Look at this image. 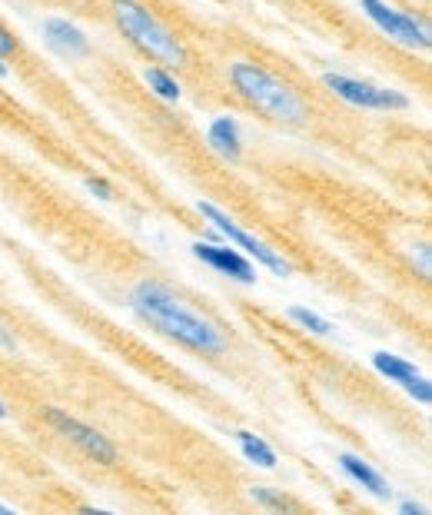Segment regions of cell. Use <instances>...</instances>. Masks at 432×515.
Returning <instances> with one entry per match:
<instances>
[{
  "label": "cell",
  "instance_id": "9c48e42d",
  "mask_svg": "<svg viewBox=\"0 0 432 515\" xmlns=\"http://www.w3.org/2000/svg\"><path fill=\"white\" fill-rule=\"evenodd\" d=\"M44 37L50 50H57L60 57H87L90 54V40L80 27H74L64 17H47L44 20Z\"/></svg>",
  "mask_w": 432,
  "mask_h": 515
},
{
  "label": "cell",
  "instance_id": "5bb4252c",
  "mask_svg": "<svg viewBox=\"0 0 432 515\" xmlns=\"http://www.w3.org/2000/svg\"><path fill=\"white\" fill-rule=\"evenodd\" d=\"M143 80H147V87H150L157 97H163V100H180V84H177V80H173L163 67L143 70Z\"/></svg>",
  "mask_w": 432,
  "mask_h": 515
},
{
  "label": "cell",
  "instance_id": "9a60e30c",
  "mask_svg": "<svg viewBox=\"0 0 432 515\" xmlns=\"http://www.w3.org/2000/svg\"><path fill=\"white\" fill-rule=\"evenodd\" d=\"M290 319H296V323H300L303 329H310V333H316V336H329V323H326L323 316H316L313 309L293 306L290 309Z\"/></svg>",
  "mask_w": 432,
  "mask_h": 515
},
{
  "label": "cell",
  "instance_id": "7402d4cb",
  "mask_svg": "<svg viewBox=\"0 0 432 515\" xmlns=\"http://www.w3.org/2000/svg\"><path fill=\"white\" fill-rule=\"evenodd\" d=\"M10 74V67L4 64V57H0V77H7Z\"/></svg>",
  "mask_w": 432,
  "mask_h": 515
},
{
  "label": "cell",
  "instance_id": "277c9868",
  "mask_svg": "<svg viewBox=\"0 0 432 515\" xmlns=\"http://www.w3.org/2000/svg\"><path fill=\"white\" fill-rule=\"evenodd\" d=\"M197 210H200L203 216H207V220L226 236V240H230V243L236 246V250L250 253L256 263H263L266 270L276 273V276H290V263H286L276 250H270V246H266L263 240H256V236H250L246 230H240V223H233L230 213H223L220 206H213V203H200Z\"/></svg>",
  "mask_w": 432,
  "mask_h": 515
},
{
  "label": "cell",
  "instance_id": "3957f363",
  "mask_svg": "<svg viewBox=\"0 0 432 515\" xmlns=\"http://www.w3.org/2000/svg\"><path fill=\"white\" fill-rule=\"evenodd\" d=\"M113 20H117L120 34L140 50L143 57H150L160 67H183L187 64V50L147 7L137 0H113Z\"/></svg>",
  "mask_w": 432,
  "mask_h": 515
},
{
  "label": "cell",
  "instance_id": "30bf717a",
  "mask_svg": "<svg viewBox=\"0 0 432 515\" xmlns=\"http://www.w3.org/2000/svg\"><path fill=\"white\" fill-rule=\"evenodd\" d=\"M210 147L223 160H240V127H236L233 117H220L210 123Z\"/></svg>",
  "mask_w": 432,
  "mask_h": 515
},
{
  "label": "cell",
  "instance_id": "7c38bea8",
  "mask_svg": "<svg viewBox=\"0 0 432 515\" xmlns=\"http://www.w3.org/2000/svg\"><path fill=\"white\" fill-rule=\"evenodd\" d=\"M373 366L379 369L383 376H389L393 383H413V379L419 376V369L413 363H406V359L399 356H389V353H373Z\"/></svg>",
  "mask_w": 432,
  "mask_h": 515
},
{
  "label": "cell",
  "instance_id": "8992f818",
  "mask_svg": "<svg viewBox=\"0 0 432 515\" xmlns=\"http://www.w3.org/2000/svg\"><path fill=\"white\" fill-rule=\"evenodd\" d=\"M323 84L333 90L339 100L353 103V107H363V110H406L409 107V97L396 94V90H383L376 84H366V80H356V77L326 74Z\"/></svg>",
  "mask_w": 432,
  "mask_h": 515
},
{
  "label": "cell",
  "instance_id": "5b68a950",
  "mask_svg": "<svg viewBox=\"0 0 432 515\" xmlns=\"http://www.w3.org/2000/svg\"><path fill=\"white\" fill-rule=\"evenodd\" d=\"M359 7H363V14L373 20V24L389 34L393 40H399L403 47H413V50H429V30L426 24H419L416 17L403 14V10L389 7L386 0H359Z\"/></svg>",
  "mask_w": 432,
  "mask_h": 515
},
{
  "label": "cell",
  "instance_id": "cb8c5ba5",
  "mask_svg": "<svg viewBox=\"0 0 432 515\" xmlns=\"http://www.w3.org/2000/svg\"><path fill=\"white\" fill-rule=\"evenodd\" d=\"M0 512H7V506H0Z\"/></svg>",
  "mask_w": 432,
  "mask_h": 515
},
{
  "label": "cell",
  "instance_id": "e0dca14e",
  "mask_svg": "<svg viewBox=\"0 0 432 515\" xmlns=\"http://www.w3.org/2000/svg\"><path fill=\"white\" fill-rule=\"evenodd\" d=\"M406 393L413 396L416 403H423V406L432 403V386H429V379H423V376H416L413 383H406Z\"/></svg>",
  "mask_w": 432,
  "mask_h": 515
},
{
  "label": "cell",
  "instance_id": "4fadbf2b",
  "mask_svg": "<svg viewBox=\"0 0 432 515\" xmlns=\"http://www.w3.org/2000/svg\"><path fill=\"white\" fill-rule=\"evenodd\" d=\"M236 439H240L243 456L250 459V462H256V466H263V469H273L276 466V452L266 446L260 436H253V432H236Z\"/></svg>",
  "mask_w": 432,
  "mask_h": 515
},
{
  "label": "cell",
  "instance_id": "8fae6325",
  "mask_svg": "<svg viewBox=\"0 0 432 515\" xmlns=\"http://www.w3.org/2000/svg\"><path fill=\"white\" fill-rule=\"evenodd\" d=\"M339 466H343V469H346V476H353V479L359 482V486L366 489V492H373L376 499H389V486H386V479L379 476V472H376L373 466H366V462L359 459V456H349V452H346V456H339Z\"/></svg>",
  "mask_w": 432,
  "mask_h": 515
},
{
  "label": "cell",
  "instance_id": "2e32d148",
  "mask_svg": "<svg viewBox=\"0 0 432 515\" xmlns=\"http://www.w3.org/2000/svg\"><path fill=\"white\" fill-rule=\"evenodd\" d=\"M250 496L260 502V506H266V509H293V502H286L283 496H276V492H270L266 486H256Z\"/></svg>",
  "mask_w": 432,
  "mask_h": 515
},
{
  "label": "cell",
  "instance_id": "ffe728a7",
  "mask_svg": "<svg viewBox=\"0 0 432 515\" xmlns=\"http://www.w3.org/2000/svg\"><path fill=\"white\" fill-rule=\"evenodd\" d=\"M0 349H17V339L7 333L4 323H0Z\"/></svg>",
  "mask_w": 432,
  "mask_h": 515
},
{
  "label": "cell",
  "instance_id": "d6986e66",
  "mask_svg": "<svg viewBox=\"0 0 432 515\" xmlns=\"http://www.w3.org/2000/svg\"><path fill=\"white\" fill-rule=\"evenodd\" d=\"M87 187H90V190H94V193H97V197H104V200H110V197H113V193H110V187H107V183H104V180H87Z\"/></svg>",
  "mask_w": 432,
  "mask_h": 515
},
{
  "label": "cell",
  "instance_id": "7a4b0ae2",
  "mask_svg": "<svg viewBox=\"0 0 432 515\" xmlns=\"http://www.w3.org/2000/svg\"><path fill=\"white\" fill-rule=\"evenodd\" d=\"M230 80L236 94L250 103V107L260 110L263 117L286 123V127H303V123L310 120V110H306L303 97L296 94L290 84H283L280 77H273L270 70L256 64H233Z\"/></svg>",
  "mask_w": 432,
  "mask_h": 515
},
{
  "label": "cell",
  "instance_id": "ba28073f",
  "mask_svg": "<svg viewBox=\"0 0 432 515\" xmlns=\"http://www.w3.org/2000/svg\"><path fill=\"white\" fill-rule=\"evenodd\" d=\"M193 256H197V260H203L207 266H213V270H220L226 276H233V280H240V283H253L256 280L253 263L246 260V256L236 253V250H226V246L197 243V246H193Z\"/></svg>",
  "mask_w": 432,
  "mask_h": 515
},
{
  "label": "cell",
  "instance_id": "44dd1931",
  "mask_svg": "<svg viewBox=\"0 0 432 515\" xmlns=\"http://www.w3.org/2000/svg\"><path fill=\"white\" fill-rule=\"evenodd\" d=\"M403 515H423V506H413V502H403Z\"/></svg>",
  "mask_w": 432,
  "mask_h": 515
},
{
  "label": "cell",
  "instance_id": "52a82bcc",
  "mask_svg": "<svg viewBox=\"0 0 432 515\" xmlns=\"http://www.w3.org/2000/svg\"><path fill=\"white\" fill-rule=\"evenodd\" d=\"M47 419L54 422V426L64 432V436L74 442V446L80 452H87L90 459H97V462H104V466H113L117 462V446L104 436V432H97V429H90L84 426L80 419L74 416H67L64 409H47Z\"/></svg>",
  "mask_w": 432,
  "mask_h": 515
},
{
  "label": "cell",
  "instance_id": "603a6c76",
  "mask_svg": "<svg viewBox=\"0 0 432 515\" xmlns=\"http://www.w3.org/2000/svg\"><path fill=\"white\" fill-rule=\"evenodd\" d=\"M0 419H7V406H4V399H0Z\"/></svg>",
  "mask_w": 432,
  "mask_h": 515
},
{
  "label": "cell",
  "instance_id": "ac0fdd59",
  "mask_svg": "<svg viewBox=\"0 0 432 515\" xmlns=\"http://www.w3.org/2000/svg\"><path fill=\"white\" fill-rule=\"evenodd\" d=\"M14 50H17V40L10 37L4 27H0V57H10V54H14Z\"/></svg>",
  "mask_w": 432,
  "mask_h": 515
},
{
  "label": "cell",
  "instance_id": "6da1fadb",
  "mask_svg": "<svg viewBox=\"0 0 432 515\" xmlns=\"http://www.w3.org/2000/svg\"><path fill=\"white\" fill-rule=\"evenodd\" d=\"M130 306L137 309V316L143 323H150L157 333L177 339V343L197 349V353L216 356L230 346V339L210 316L197 313L187 300H180L177 293L167 290L160 283H140L133 286Z\"/></svg>",
  "mask_w": 432,
  "mask_h": 515
}]
</instances>
